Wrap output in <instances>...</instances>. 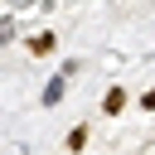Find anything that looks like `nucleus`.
Returning <instances> with one entry per match:
<instances>
[{"label":"nucleus","instance_id":"1","mask_svg":"<svg viewBox=\"0 0 155 155\" xmlns=\"http://www.w3.org/2000/svg\"><path fill=\"white\" fill-rule=\"evenodd\" d=\"M121 107H126V87L116 82V87H107V97H102V111H107V116H116Z\"/></svg>","mask_w":155,"mask_h":155},{"label":"nucleus","instance_id":"2","mask_svg":"<svg viewBox=\"0 0 155 155\" xmlns=\"http://www.w3.org/2000/svg\"><path fill=\"white\" fill-rule=\"evenodd\" d=\"M53 48H58L53 34H34V39H29V53H34V58H44V53H53Z\"/></svg>","mask_w":155,"mask_h":155},{"label":"nucleus","instance_id":"3","mask_svg":"<svg viewBox=\"0 0 155 155\" xmlns=\"http://www.w3.org/2000/svg\"><path fill=\"white\" fill-rule=\"evenodd\" d=\"M63 82H68V78H53V82L44 87V107H58V102H63V92H68Z\"/></svg>","mask_w":155,"mask_h":155},{"label":"nucleus","instance_id":"4","mask_svg":"<svg viewBox=\"0 0 155 155\" xmlns=\"http://www.w3.org/2000/svg\"><path fill=\"white\" fill-rule=\"evenodd\" d=\"M82 145H87V126H73L68 131V150H82Z\"/></svg>","mask_w":155,"mask_h":155},{"label":"nucleus","instance_id":"5","mask_svg":"<svg viewBox=\"0 0 155 155\" xmlns=\"http://www.w3.org/2000/svg\"><path fill=\"white\" fill-rule=\"evenodd\" d=\"M15 39V15H0V48Z\"/></svg>","mask_w":155,"mask_h":155},{"label":"nucleus","instance_id":"6","mask_svg":"<svg viewBox=\"0 0 155 155\" xmlns=\"http://www.w3.org/2000/svg\"><path fill=\"white\" fill-rule=\"evenodd\" d=\"M140 107H145V111H155V87H150V92L140 97Z\"/></svg>","mask_w":155,"mask_h":155}]
</instances>
